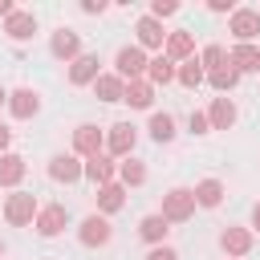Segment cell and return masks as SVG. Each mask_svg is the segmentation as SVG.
<instances>
[{"instance_id": "1", "label": "cell", "mask_w": 260, "mask_h": 260, "mask_svg": "<svg viewBox=\"0 0 260 260\" xmlns=\"http://www.w3.org/2000/svg\"><path fill=\"white\" fill-rule=\"evenodd\" d=\"M4 223L8 228H32V219H37V211H41V199L32 195V191H8L4 195Z\"/></svg>"}, {"instance_id": "2", "label": "cell", "mask_w": 260, "mask_h": 260, "mask_svg": "<svg viewBox=\"0 0 260 260\" xmlns=\"http://www.w3.org/2000/svg\"><path fill=\"white\" fill-rule=\"evenodd\" d=\"M102 150H106V126H98V122H77L73 134H69V154H77V158L85 162V158H93V154H102Z\"/></svg>"}, {"instance_id": "3", "label": "cell", "mask_w": 260, "mask_h": 260, "mask_svg": "<svg viewBox=\"0 0 260 260\" xmlns=\"http://www.w3.org/2000/svg\"><path fill=\"white\" fill-rule=\"evenodd\" d=\"M195 195H191V187H171L167 195H162V203H158V215L167 219V223H187V219H195Z\"/></svg>"}, {"instance_id": "4", "label": "cell", "mask_w": 260, "mask_h": 260, "mask_svg": "<svg viewBox=\"0 0 260 260\" xmlns=\"http://www.w3.org/2000/svg\"><path fill=\"white\" fill-rule=\"evenodd\" d=\"M69 223H73V215H69L65 203H41V211H37V219H32V232H37L41 240H57Z\"/></svg>"}, {"instance_id": "5", "label": "cell", "mask_w": 260, "mask_h": 260, "mask_svg": "<svg viewBox=\"0 0 260 260\" xmlns=\"http://www.w3.org/2000/svg\"><path fill=\"white\" fill-rule=\"evenodd\" d=\"M73 232H77V244H81V248H106V244L114 240V223H110L106 215H98V211L81 215Z\"/></svg>"}, {"instance_id": "6", "label": "cell", "mask_w": 260, "mask_h": 260, "mask_svg": "<svg viewBox=\"0 0 260 260\" xmlns=\"http://www.w3.org/2000/svg\"><path fill=\"white\" fill-rule=\"evenodd\" d=\"M252 248H256V236H252L248 223H228V228H219V252H223V260H244Z\"/></svg>"}, {"instance_id": "7", "label": "cell", "mask_w": 260, "mask_h": 260, "mask_svg": "<svg viewBox=\"0 0 260 260\" xmlns=\"http://www.w3.org/2000/svg\"><path fill=\"white\" fill-rule=\"evenodd\" d=\"M49 53H53V61L69 65V61H77V57L85 53V41H81V32H77V28L61 24V28H53V32H49Z\"/></svg>"}, {"instance_id": "8", "label": "cell", "mask_w": 260, "mask_h": 260, "mask_svg": "<svg viewBox=\"0 0 260 260\" xmlns=\"http://www.w3.org/2000/svg\"><path fill=\"white\" fill-rule=\"evenodd\" d=\"M134 146H138V126H134V122H114V126H106V154H110L114 162L130 158Z\"/></svg>"}, {"instance_id": "9", "label": "cell", "mask_w": 260, "mask_h": 260, "mask_svg": "<svg viewBox=\"0 0 260 260\" xmlns=\"http://www.w3.org/2000/svg\"><path fill=\"white\" fill-rule=\"evenodd\" d=\"M167 32H171V28H167L162 20H154V16H146V12L134 20V45H138L142 53H150V57H154V53H162Z\"/></svg>"}, {"instance_id": "10", "label": "cell", "mask_w": 260, "mask_h": 260, "mask_svg": "<svg viewBox=\"0 0 260 260\" xmlns=\"http://www.w3.org/2000/svg\"><path fill=\"white\" fill-rule=\"evenodd\" d=\"M228 32H232V45H256L260 37V12L240 4L232 16H228Z\"/></svg>"}, {"instance_id": "11", "label": "cell", "mask_w": 260, "mask_h": 260, "mask_svg": "<svg viewBox=\"0 0 260 260\" xmlns=\"http://www.w3.org/2000/svg\"><path fill=\"white\" fill-rule=\"evenodd\" d=\"M4 110H8L12 122H32L41 114V93L32 85H16V89H8V106Z\"/></svg>"}, {"instance_id": "12", "label": "cell", "mask_w": 260, "mask_h": 260, "mask_svg": "<svg viewBox=\"0 0 260 260\" xmlns=\"http://www.w3.org/2000/svg\"><path fill=\"white\" fill-rule=\"evenodd\" d=\"M49 179L53 183H65V187H73V183H81L85 179V162L77 158V154H69V150H57V154H49Z\"/></svg>"}, {"instance_id": "13", "label": "cell", "mask_w": 260, "mask_h": 260, "mask_svg": "<svg viewBox=\"0 0 260 260\" xmlns=\"http://www.w3.org/2000/svg\"><path fill=\"white\" fill-rule=\"evenodd\" d=\"M146 61H150V53H142L138 45H122L114 53V73L122 81H138V77H146Z\"/></svg>"}, {"instance_id": "14", "label": "cell", "mask_w": 260, "mask_h": 260, "mask_svg": "<svg viewBox=\"0 0 260 260\" xmlns=\"http://www.w3.org/2000/svg\"><path fill=\"white\" fill-rule=\"evenodd\" d=\"M102 77V57L93 53V49H85L77 61H69V69H65V81L73 85V89H85V85H93Z\"/></svg>"}, {"instance_id": "15", "label": "cell", "mask_w": 260, "mask_h": 260, "mask_svg": "<svg viewBox=\"0 0 260 260\" xmlns=\"http://www.w3.org/2000/svg\"><path fill=\"white\" fill-rule=\"evenodd\" d=\"M146 138H150L154 146H171V142L179 138V118H175L171 110H150V114H146Z\"/></svg>"}, {"instance_id": "16", "label": "cell", "mask_w": 260, "mask_h": 260, "mask_svg": "<svg viewBox=\"0 0 260 260\" xmlns=\"http://www.w3.org/2000/svg\"><path fill=\"white\" fill-rule=\"evenodd\" d=\"M37 28H41V24H37V12H32V8H20V4H16L12 16L4 20V37L16 41V45H20V41H32Z\"/></svg>"}, {"instance_id": "17", "label": "cell", "mask_w": 260, "mask_h": 260, "mask_svg": "<svg viewBox=\"0 0 260 260\" xmlns=\"http://www.w3.org/2000/svg\"><path fill=\"white\" fill-rule=\"evenodd\" d=\"M203 114H207V126H211V130H232V126L240 122V106H236V102H232L228 93L211 98Z\"/></svg>"}, {"instance_id": "18", "label": "cell", "mask_w": 260, "mask_h": 260, "mask_svg": "<svg viewBox=\"0 0 260 260\" xmlns=\"http://www.w3.org/2000/svg\"><path fill=\"white\" fill-rule=\"evenodd\" d=\"M191 195H195V207H199V211H215V207L223 203L228 187H223L219 175H207V179H199V183L191 187Z\"/></svg>"}, {"instance_id": "19", "label": "cell", "mask_w": 260, "mask_h": 260, "mask_svg": "<svg viewBox=\"0 0 260 260\" xmlns=\"http://www.w3.org/2000/svg\"><path fill=\"white\" fill-rule=\"evenodd\" d=\"M24 175H28V158H24V154H16V150L0 154V187H4V191H20Z\"/></svg>"}, {"instance_id": "20", "label": "cell", "mask_w": 260, "mask_h": 260, "mask_svg": "<svg viewBox=\"0 0 260 260\" xmlns=\"http://www.w3.org/2000/svg\"><path fill=\"white\" fill-rule=\"evenodd\" d=\"M162 53H167L175 65L191 61V57H195V32H191V28H171V32H167V45H162Z\"/></svg>"}, {"instance_id": "21", "label": "cell", "mask_w": 260, "mask_h": 260, "mask_svg": "<svg viewBox=\"0 0 260 260\" xmlns=\"http://www.w3.org/2000/svg\"><path fill=\"white\" fill-rule=\"evenodd\" d=\"M167 236H171V223H167L158 211H146V215L138 219V240H142L146 248H158V244H167Z\"/></svg>"}, {"instance_id": "22", "label": "cell", "mask_w": 260, "mask_h": 260, "mask_svg": "<svg viewBox=\"0 0 260 260\" xmlns=\"http://www.w3.org/2000/svg\"><path fill=\"white\" fill-rule=\"evenodd\" d=\"M118 179V162L102 150V154H93V158H85V183H93V187H106V183H114Z\"/></svg>"}, {"instance_id": "23", "label": "cell", "mask_w": 260, "mask_h": 260, "mask_svg": "<svg viewBox=\"0 0 260 260\" xmlns=\"http://www.w3.org/2000/svg\"><path fill=\"white\" fill-rule=\"evenodd\" d=\"M89 89H93V98H98V102H110V106L126 98V81H122L114 69H102V77H98Z\"/></svg>"}, {"instance_id": "24", "label": "cell", "mask_w": 260, "mask_h": 260, "mask_svg": "<svg viewBox=\"0 0 260 260\" xmlns=\"http://www.w3.org/2000/svg\"><path fill=\"white\" fill-rule=\"evenodd\" d=\"M154 93H158V89H154L146 77H138V81H126V98H122V102H126L130 110L150 114V110H154Z\"/></svg>"}, {"instance_id": "25", "label": "cell", "mask_w": 260, "mask_h": 260, "mask_svg": "<svg viewBox=\"0 0 260 260\" xmlns=\"http://www.w3.org/2000/svg\"><path fill=\"white\" fill-rule=\"evenodd\" d=\"M126 195H130V191H126L118 179H114V183H106V187H98V215H106V219H110V215H118V211L126 207Z\"/></svg>"}, {"instance_id": "26", "label": "cell", "mask_w": 260, "mask_h": 260, "mask_svg": "<svg viewBox=\"0 0 260 260\" xmlns=\"http://www.w3.org/2000/svg\"><path fill=\"white\" fill-rule=\"evenodd\" d=\"M146 179H150V167H146L138 154H130V158H122V162H118V183H122L126 191H130V187H142Z\"/></svg>"}, {"instance_id": "27", "label": "cell", "mask_w": 260, "mask_h": 260, "mask_svg": "<svg viewBox=\"0 0 260 260\" xmlns=\"http://www.w3.org/2000/svg\"><path fill=\"white\" fill-rule=\"evenodd\" d=\"M175 69H179V65H175L167 53H154V57L146 61V81H150L154 89H158V85H171V81H175Z\"/></svg>"}, {"instance_id": "28", "label": "cell", "mask_w": 260, "mask_h": 260, "mask_svg": "<svg viewBox=\"0 0 260 260\" xmlns=\"http://www.w3.org/2000/svg\"><path fill=\"white\" fill-rule=\"evenodd\" d=\"M203 85H211L215 93H232V89L240 85V73L232 69V61H223V65H215V69L207 73V81H203Z\"/></svg>"}, {"instance_id": "29", "label": "cell", "mask_w": 260, "mask_h": 260, "mask_svg": "<svg viewBox=\"0 0 260 260\" xmlns=\"http://www.w3.org/2000/svg\"><path fill=\"white\" fill-rule=\"evenodd\" d=\"M228 61H232V69L244 77V73H256V45H232L228 49Z\"/></svg>"}, {"instance_id": "30", "label": "cell", "mask_w": 260, "mask_h": 260, "mask_svg": "<svg viewBox=\"0 0 260 260\" xmlns=\"http://www.w3.org/2000/svg\"><path fill=\"white\" fill-rule=\"evenodd\" d=\"M175 81H179L183 89H199V85L207 81V73H203V65H199V57H191V61H183V65L175 69Z\"/></svg>"}, {"instance_id": "31", "label": "cell", "mask_w": 260, "mask_h": 260, "mask_svg": "<svg viewBox=\"0 0 260 260\" xmlns=\"http://www.w3.org/2000/svg\"><path fill=\"white\" fill-rule=\"evenodd\" d=\"M195 57H199V65H203V73H211L215 65H223V61H228V49H223L219 41H207L203 49H195Z\"/></svg>"}, {"instance_id": "32", "label": "cell", "mask_w": 260, "mask_h": 260, "mask_svg": "<svg viewBox=\"0 0 260 260\" xmlns=\"http://www.w3.org/2000/svg\"><path fill=\"white\" fill-rule=\"evenodd\" d=\"M179 12V0H150V8H146V16H154V20H171Z\"/></svg>"}, {"instance_id": "33", "label": "cell", "mask_w": 260, "mask_h": 260, "mask_svg": "<svg viewBox=\"0 0 260 260\" xmlns=\"http://www.w3.org/2000/svg\"><path fill=\"white\" fill-rule=\"evenodd\" d=\"M187 134H195V138H199V134H211V126H207V114H203V110H191V114H187Z\"/></svg>"}, {"instance_id": "34", "label": "cell", "mask_w": 260, "mask_h": 260, "mask_svg": "<svg viewBox=\"0 0 260 260\" xmlns=\"http://www.w3.org/2000/svg\"><path fill=\"white\" fill-rule=\"evenodd\" d=\"M146 260H183L175 244H158V248H146Z\"/></svg>"}, {"instance_id": "35", "label": "cell", "mask_w": 260, "mask_h": 260, "mask_svg": "<svg viewBox=\"0 0 260 260\" xmlns=\"http://www.w3.org/2000/svg\"><path fill=\"white\" fill-rule=\"evenodd\" d=\"M77 8H81V12H85V16H102V12H106V8H110V0H81V4H77Z\"/></svg>"}, {"instance_id": "36", "label": "cell", "mask_w": 260, "mask_h": 260, "mask_svg": "<svg viewBox=\"0 0 260 260\" xmlns=\"http://www.w3.org/2000/svg\"><path fill=\"white\" fill-rule=\"evenodd\" d=\"M207 12H228V16H232L236 4H232V0H207Z\"/></svg>"}, {"instance_id": "37", "label": "cell", "mask_w": 260, "mask_h": 260, "mask_svg": "<svg viewBox=\"0 0 260 260\" xmlns=\"http://www.w3.org/2000/svg\"><path fill=\"white\" fill-rule=\"evenodd\" d=\"M248 228H252V236H260V199H256L252 211H248Z\"/></svg>"}, {"instance_id": "38", "label": "cell", "mask_w": 260, "mask_h": 260, "mask_svg": "<svg viewBox=\"0 0 260 260\" xmlns=\"http://www.w3.org/2000/svg\"><path fill=\"white\" fill-rule=\"evenodd\" d=\"M8 150H12V130L0 122V154H8Z\"/></svg>"}, {"instance_id": "39", "label": "cell", "mask_w": 260, "mask_h": 260, "mask_svg": "<svg viewBox=\"0 0 260 260\" xmlns=\"http://www.w3.org/2000/svg\"><path fill=\"white\" fill-rule=\"evenodd\" d=\"M12 8H16L12 0H0V20H8V16H12Z\"/></svg>"}, {"instance_id": "40", "label": "cell", "mask_w": 260, "mask_h": 260, "mask_svg": "<svg viewBox=\"0 0 260 260\" xmlns=\"http://www.w3.org/2000/svg\"><path fill=\"white\" fill-rule=\"evenodd\" d=\"M4 106H8V85L0 81V110H4Z\"/></svg>"}, {"instance_id": "41", "label": "cell", "mask_w": 260, "mask_h": 260, "mask_svg": "<svg viewBox=\"0 0 260 260\" xmlns=\"http://www.w3.org/2000/svg\"><path fill=\"white\" fill-rule=\"evenodd\" d=\"M4 256H8V244H4V236H0V260H4Z\"/></svg>"}, {"instance_id": "42", "label": "cell", "mask_w": 260, "mask_h": 260, "mask_svg": "<svg viewBox=\"0 0 260 260\" xmlns=\"http://www.w3.org/2000/svg\"><path fill=\"white\" fill-rule=\"evenodd\" d=\"M256 73H260V41H256Z\"/></svg>"}, {"instance_id": "43", "label": "cell", "mask_w": 260, "mask_h": 260, "mask_svg": "<svg viewBox=\"0 0 260 260\" xmlns=\"http://www.w3.org/2000/svg\"><path fill=\"white\" fill-rule=\"evenodd\" d=\"M256 12H260V8H256Z\"/></svg>"}]
</instances>
